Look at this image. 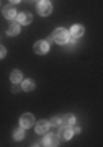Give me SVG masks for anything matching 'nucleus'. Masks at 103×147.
Returning a JSON list of instances; mask_svg holds the SVG:
<instances>
[{"label": "nucleus", "mask_w": 103, "mask_h": 147, "mask_svg": "<svg viewBox=\"0 0 103 147\" xmlns=\"http://www.w3.org/2000/svg\"><path fill=\"white\" fill-rule=\"evenodd\" d=\"M72 129H70V126H67V124H62L61 126V129H59V137H61V139H70V137H72Z\"/></svg>", "instance_id": "6"}, {"label": "nucleus", "mask_w": 103, "mask_h": 147, "mask_svg": "<svg viewBox=\"0 0 103 147\" xmlns=\"http://www.w3.org/2000/svg\"><path fill=\"white\" fill-rule=\"evenodd\" d=\"M16 21H18L20 25H28V23L33 21V16H31V13H26V11L16 13Z\"/></svg>", "instance_id": "5"}, {"label": "nucleus", "mask_w": 103, "mask_h": 147, "mask_svg": "<svg viewBox=\"0 0 103 147\" xmlns=\"http://www.w3.org/2000/svg\"><path fill=\"white\" fill-rule=\"evenodd\" d=\"M18 33H20V23H18V21L12 23L10 26L7 28V34H10V36H15V34H18Z\"/></svg>", "instance_id": "11"}, {"label": "nucleus", "mask_w": 103, "mask_h": 147, "mask_svg": "<svg viewBox=\"0 0 103 147\" xmlns=\"http://www.w3.org/2000/svg\"><path fill=\"white\" fill-rule=\"evenodd\" d=\"M49 131V121H39L36 124V132L38 134H46Z\"/></svg>", "instance_id": "10"}, {"label": "nucleus", "mask_w": 103, "mask_h": 147, "mask_svg": "<svg viewBox=\"0 0 103 147\" xmlns=\"http://www.w3.org/2000/svg\"><path fill=\"white\" fill-rule=\"evenodd\" d=\"M2 11H3V16L5 18H8V20H13L16 16V10L13 5H5L3 8H2Z\"/></svg>", "instance_id": "7"}, {"label": "nucleus", "mask_w": 103, "mask_h": 147, "mask_svg": "<svg viewBox=\"0 0 103 147\" xmlns=\"http://www.w3.org/2000/svg\"><path fill=\"white\" fill-rule=\"evenodd\" d=\"M61 119H62V124H67V126L75 124V116L74 115H66L64 118H61Z\"/></svg>", "instance_id": "13"}, {"label": "nucleus", "mask_w": 103, "mask_h": 147, "mask_svg": "<svg viewBox=\"0 0 103 147\" xmlns=\"http://www.w3.org/2000/svg\"><path fill=\"white\" fill-rule=\"evenodd\" d=\"M43 144L44 146H57L59 144V136H56V134H46V137L43 139Z\"/></svg>", "instance_id": "8"}, {"label": "nucleus", "mask_w": 103, "mask_h": 147, "mask_svg": "<svg viewBox=\"0 0 103 147\" xmlns=\"http://www.w3.org/2000/svg\"><path fill=\"white\" fill-rule=\"evenodd\" d=\"M20 0H10V3H18Z\"/></svg>", "instance_id": "20"}, {"label": "nucleus", "mask_w": 103, "mask_h": 147, "mask_svg": "<svg viewBox=\"0 0 103 147\" xmlns=\"http://www.w3.org/2000/svg\"><path fill=\"white\" fill-rule=\"evenodd\" d=\"M82 34H83V26H80V25H74L70 28V31H69V36L75 38V39H79Z\"/></svg>", "instance_id": "9"}, {"label": "nucleus", "mask_w": 103, "mask_h": 147, "mask_svg": "<svg viewBox=\"0 0 103 147\" xmlns=\"http://www.w3.org/2000/svg\"><path fill=\"white\" fill-rule=\"evenodd\" d=\"M33 49H35V53H36V54H46L47 51H49V42L38 41V42H35Z\"/></svg>", "instance_id": "4"}, {"label": "nucleus", "mask_w": 103, "mask_h": 147, "mask_svg": "<svg viewBox=\"0 0 103 147\" xmlns=\"http://www.w3.org/2000/svg\"><path fill=\"white\" fill-rule=\"evenodd\" d=\"M21 87H23V90H25V92H33V90H35V87H36V84H35L31 79H26V80H23Z\"/></svg>", "instance_id": "12"}, {"label": "nucleus", "mask_w": 103, "mask_h": 147, "mask_svg": "<svg viewBox=\"0 0 103 147\" xmlns=\"http://www.w3.org/2000/svg\"><path fill=\"white\" fill-rule=\"evenodd\" d=\"M72 132H74V134H79V132H80V127H74Z\"/></svg>", "instance_id": "18"}, {"label": "nucleus", "mask_w": 103, "mask_h": 147, "mask_svg": "<svg viewBox=\"0 0 103 147\" xmlns=\"http://www.w3.org/2000/svg\"><path fill=\"white\" fill-rule=\"evenodd\" d=\"M52 39L57 42V44H66L69 41V33L64 30V28H57L54 34H52Z\"/></svg>", "instance_id": "1"}, {"label": "nucleus", "mask_w": 103, "mask_h": 147, "mask_svg": "<svg viewBox=\"0 0 103 147\" xmlns=\"http://www.w3.org/2000/svg\"><path fill=\"white\" fill-rule=\"evenodd\" d=\"M38 11H39V15H41V16H47L52 11L51 2H47V0H41V2L38 3Z\"/></svg>", "instance_id": "2"}, {"label": "nucleus", "mask_w": 103, "mask_h": 147, "mask_svg": "<svg viewBox=\"0 0 103 147\" xmlns=\"http://www.w3.org/2000/svg\"><path fill=\"white\" fill-rule=\"evenodd\" d=\"M5 54H7L5 47H3V46H0V59H2V57H5Z\"/></svg>", "instance_id": "17"}, {"label": "nucleus", "mask_w": 103, "mask_h": 147, "mask_svg": "<svg viewBox=\"0 0 103 147\" xmlns=\"http://www.w3.org/2000/svg\"><path fill=\"white\" fill-rule=\"evenodd\" d=\"M21 77H23V75H21L20 70H13L12 75H10V80L13 82V84H18V82H21Z\"/></svg>", "instance_id": "14"}, {"label": "nucleus", "mask_w": 103, "mask_h": 147, "mask_svg": "<svg viewBox=\"0 0 103 147\" xmlns=\"http://www.w3.org/2000/svg\"><path fill=\"white\" fill-rule=\"evenodd\" d=\"M13 137H15L16 141H21V139L25 137V131H23V127H18V129H15V132H13Z\"/></svg>", "instance_id": "15"}, {"label": "nucleus", "mask_w": 103, "mask_h": 147, "mask_svg": "<svg viewBox=\"0 0 103 147\" xmlns=\"http://www.w3.org/2000/svg\"><path fill=\"white\" fill-rule=\"evenodd\" d=\"M52 41H54V39H52V34H51V36H47V41L46 42H52Z\"/></svg>", "instance_id": "19"}, {"label": "nucleus", "mask_w": 103, "mask_h": 147, "mask_svg": "<svg viewBox=\"0 0 103 147\" xmlns=\"http://www.w3.org/2000/svg\"><path fill=\"white\" fill-rule=\"evenodd\" d=\"M35 124V118H33V115H30V113H25V115L20 118V126L23 127V129H28V127H31Z\"/></svg>", "instance_id": "3"}, {"label": "nucleus", "mask_w": 103, "mask_h": 147, "mask_svg": "<svg viewBox=\"0 0 103 147\" xmlns=\"http://www.w3.org/2000/svg\"><path fill=\"white\" fill-rule=\"evenodd\" d=\"M49 124H52V126H61V124H62V119L59 118V116H56V118H51Z\"/></svg>", "instance_id": "16"}]
</instances>
